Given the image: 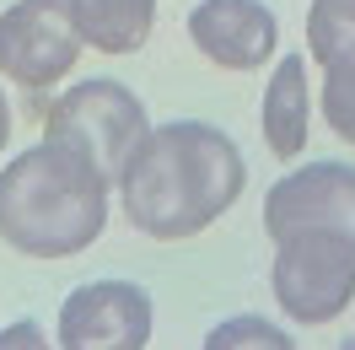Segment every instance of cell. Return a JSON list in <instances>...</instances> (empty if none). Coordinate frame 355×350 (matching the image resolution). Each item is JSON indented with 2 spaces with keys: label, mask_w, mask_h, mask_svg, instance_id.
<instances>
[{
  "label": "cell",
  "mask_w": 355,
  "mask_h": 350,
  "mask_svg": "<svg viewBox=\"0 0 355 350\" xmlns=\"http://www.w3.org/2000/svg\"><path fill=\"white\" fill-rule=\"evenodd\" d=\"M248 162L237 140L200 119H173L146 130L119 173V210L135 232L156 242H183L216 226L243 199Z\"/></svg>",
  "instance_id": "obj_1"
},
{
  "label": "cell",
  "mask_w": 355,
  "mask_h": 350,
  "mask_svg": "<svg viewBox=\"0 0 355 350\" xmlns=\"http://www.w3.org/2000/svg\"><path fill=\"white\" fill-rule=\"evenodd\" d=\"M108 183L76 146H27L0 167V238L27 259H76L108 226Z\"/></svg>",
  "instance_id": "obj_2"
},
{
  "label": "cell",
  "mask_w": 355,
  "mask_h": 350,
  "mask_svg": "<svg viewBox=\"0 0 355 350\" xmlns=\"http://www.w3.org/2000/svg\"><path fill=\"white\" fill-rule=\"evenodd\" d=\"M151 119H146V103L135 97L124 81H76L70 92L54 97V108L44 113V140H60V146H76L81 156H92L108 178L124 173L130 151L146 140Z\"/></svg>",
  "instance_id": "obj_3"
},
{
  "label": "cell",
  "mask_w": 355,
  "mask_h": 350,
  "mask_svg": "<svg viewBox=\"0 0 355 350\" xmlns=\"http://www.w3.org/2000/svg\"><path fill=\"white\" fill-rule=\"evenodd\" d=\"M269 291L291 324H329L355 297V238L339 232H296L275 242L269 264Z\"/></svg>",
  "instance_id": "obj_4"
},
{
  "label": "cell",
  "mask_w": 355,
  "mask_h": 350,
  "mask_svg": "<svg viewBox=\"0 0 355 350\" xmlns=\"http://www.w3.org/2000/svg\"><path fill=\"white\" fill-rule=\"evenodd\" d=\"M81 22L76 0H17L0 11V76L22 92L60 87L81 60Z\"/></svg>",
  "instance_id": "obj_5"
},
{
  "label": "cell",
  "mask_w": 355,
  "mask_h": 350,
  "mask_svg": "<svg viewBox=\"0 0 355 350\" xmlns=\"http://www.w3.org/2000/svg\"><path fill=\"white\" fill-rule=\"evenodd\" d=\"M264 232L286 242L296 232H339L355 238V167L345 162H307L275 178L264 194Z\"/></svg>",
  "instance_id": "obj_6"
},
{
  "label": "cell",
  "mask_w": 355,
  "mask_h": 350,
  "mask_svg": "<svg viewBox=\"0 0 355 350\" xmlns=\"http://www.w3.org/2000/svg\"><path fill=\"white\" fill-rule=\"evenodd\" d=\"M151 328V291L135 281H87L60 307V345L65 350H146Z\"/></svg>",
  "instance_id": "obj_7"
},
{
  "label": "cell",
  "mask_w": 355,
  "mask_h": 350,
  "mask_svg": "<svg viewBox=\"0 0 355 350\" xmlns=\"http://www.w3.org/2000/svg\"><path fill=\"white\" fill-rule=\"evenodd\" d=\"M189 38L210 65L221 70H259L280 49V17L264 0H200L189 11Z\"/></svg>",
  "instance_id": "obj_8"
},
{
  "label": "cell",
  "mask_w": 355,
  "mask_h": 350,
  "mask_svg": "<svg viewBox=\"0 0 355 350\" xmlns=\"http://www.w3.org/2000/svg\"><path fill=\"white\" fill-rule=\"evenodd\" d=\"M264 146L280 162L302 156L307 146V60L286 54L264 87Z\"/></svg>",
  "instance_id": "obj_9"
},
{
  "label": "cell",
  "mask_w": 355,
  "mask_h": 350,
  "mask_svg": "<svg viewBox=\"0 0 355 350\" xmlns=\"http://www.w3.org/2000/svg\"><path fill=\"white\" fill-rule=\"evenodd\" d=\"M76 22L97 54H135L156 27V0H76Z\"/></svg>",
  "instance_id": "obj_10"
},
{
  "label": "cell",
  "mask_w": 355,
  "mask_h": 350,
  "mask_svg": "<svg viewBox=\"0 0 355 350\" xmlns=\"http://www.w3.org/2000/svg\"><path fill=\"white\" fill-rule=\"evenodd\" d=\"M307 54L318 65H350L355 60V0H312L307 11Z\"/></svg>",
  "instance_id": "obj_11"
},
{
  "label": "cell",
  "mask_w": 355,
  "mask_h": 350,
  "mask_svg": "<svg viewBox=\"0 0 355 350\" xmlns=\"http://www.w3.org/2000/svg\"><path fill=\"white\" fill-rule=\"evenodd\" d=\"M323 119L345 146H355V60L323 70Z\"/></svg>",
  "instance_id": "obj_12"
},
{
  "label": "cell",
  "mask_w": 355,
  "mask_h": 350,
  "mask_svg": "<svg viewBox=\"0 0 355 350\" xmlns=\"http://www.w3.org/2000/svg\"><path fill=\"white\" fill-rule=\"evenodd\" d=\"M232 345H264V350H291L296 340H291L286 328H275L269 318H226V324H216L210 334H205V350H232Z\"/></svg>",
  "instance_id": "obj_13"
},
{
  "label": "cell",
  "mask_w": 355,
  "mask_h": 350,
  "mask_svg": "<svg viewBox=\"0 0 355 350\" xmlns=\"http://www.w3.org/2000/svg\"><path fill=\"white\" fill-rule=\"evenodd\" d=\"M0 345H44V334H38V324H11L0 328Z\"/></svg>",
  "instance_id": "obj_14"
},
{
  "label": "cell",
  "mask_w": 355,
  "mask_h": 350,
  "mask_svg": "<svg viewBox=\"0 0 355 350\" xmlns=\"http://www.w3.org/2000/svg\"><path fill=\"white\" fill-rule=\"evenodd\" d=\"M6 140H11V103H6V92H0V151H6Z\"/></svg>",
  "instance_id": "obj_15"
}]
</instances>
